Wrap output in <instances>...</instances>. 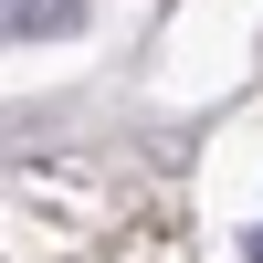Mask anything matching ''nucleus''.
<instances>
[{
	"label": "nucleus",
	"instance_id": "nucleus-1",
	"mask_svg": "<svg viewBox=\"0 0 263 263\" xmlns=\"http://www.w3.org/2000/svg\"><path fill=\"white\" fill-rule=\"evenodd\" d=\"M74 0H11V42H53V32H74Z\"/></svg>",
	"mask_w": 263,
	"mask_h": 263
},
{
	"label": "nucleus",
	"instance_id": "nucleus-2",
	"mask_svg": "<svg viewBox=\"0 0 263 263\" xmlns=\"http://www.w3.org/2000/svg\"><path fill=\"white\" fill-rule=\"evenodd\" d=\"M242 253H253V263H263V221H253V242H242Z\"/></svg>",
	"mask_w": 263,
	"mask_h": 263
}]
</instances>
